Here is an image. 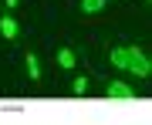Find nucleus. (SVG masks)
I'll list each match as a JSON object with an SVG mask.
<instances>
[{"instance_id": "nucleus-7", "label": "nucleus", "mask_w": 152, "mask_h": 125, "mask_svg": "<svg viewBox=\"0 0 152 125\" xmlns=\"http://www.w3.org/2000/svg\"><path fill=\"white\" fill-rule=\"evenodd\" d=\"M112 64L115 68H125V64H129V48H112Z\"/></svg>"}, {"instance_id": "nucleus-8", "label": "nucleus", "mask_w": 152, "mask_h": 125, "mask_svg": "<svg viewBox=\"0 0 152 125\" xmlns=\"http://www.w3.org/2000/svg\"><path fill=\"white\" fill-rule=\"evenodd\" d=\"M88 88H91V81H88L85 75H78L75 81H71V91H75V95H88Z\"/></svg>"}, {"instance_id": "nucleus-5", "label": "nucleus", "mask_w": 152, "mask_h": 125, "mask_svg": "<svg viewBox=\"0 0 152 125\" xmlns=\"http://www.w3.org/2000/svg\"><path fill=\"white\" fill-rule=\"evenodd\" d=\"M75 61H78V54H75L71 48H61V51H58V64L64 68V71H71V68H75Z\"/></svg>"}, {"instance_id": "nucleus-4", "label": "nucleus", "mask_w": 152, "mask_h": 125, "mask_svg": "<svg viewBox=\"0 0 152 125\" xmlns=\"http://www.w3.org/2000/svg\"><path fill=\"white\" fill-rule=\"evenodd\" d=\"M24 68H27V78H31V81H37V78H41V61H37V54H31V51H27V54H24Z\"/></svg>"}, {"instance_id": "nucleus-3", "label": "nucleus", "mask_w": 152, "mask_h": 125, "mask_svg": "<svg viewBox=\"0 0 152 125\" xmlns=\"http://www.w3.org/2000/svg\"><path fill=\"white\" fill-rule=\"evenodd\" d=\"M0 37H7V41H17V37H20V24H17L10 14L0 17Z\"/></svg>"}, {"instance_id": "nucleus-2", "label": "nucleus", "mask_w": 152, "mask_h": 125, "mask_svg": "<svg viewBox=\"0 0 152 125\" xmlns=\"http://www.w3.org/2000/svg\"><path fill=\"white\" fill-rule=\"evenodd\" d=\"M105 95H108V98H115V102H132V98H135V91H132L125 81H108Z\"/></svg>"}, {"instance_id": "nucleus-1", "label": "nucleus", "mask_w": 152, "mask_h": 125, "mask_svg": "<svg viewBox=\"0 0 152 125\" xmlns=\"http://www.w3.org/2000/svg\"><path fill=\"white\" fill-rule=\"evenodd\" d=\"M125 68H129V71H135L139 78H149V75H152V64H149V58L142 54L139 48H129V64H125Z\"/></svg>"}, {"instance_id": "nucleus-6", "label": "nucleus", "mask_w": 152, "mask_h": 125, "mask_svg": "<svg viewBox=\"0 0 152 125\" xmlns=\"http://www.w3.org/2000/svg\"><path fill=\"white\" fill-rule=\"evenodd\" d=\"M78 7H81V14H102L108 7V0H81Z\"/></svg>"}, {"instance_id": "nucleus-9", "label": "nucleus", "mask_w": 152, "mask_h": 125, "mask_svg": "<svg viewBox=\"0 0 152 125\" xmlns=\"http://www.w3.org/2000/svg\"><path fill=\"white\" fill-rule=\"evenodd\" d=\"M4 7H7V10H17V7H20V0H4Z\"/></svg>"}]
</instances>
